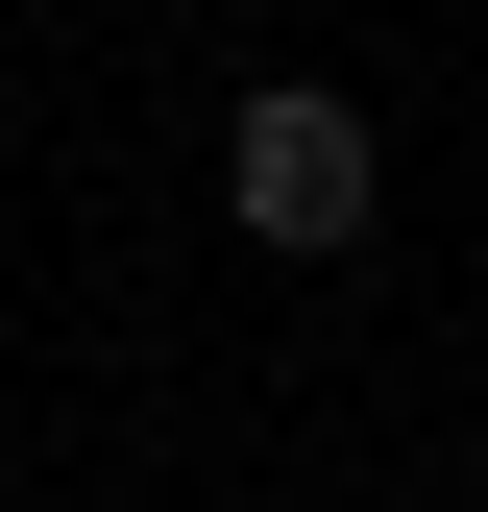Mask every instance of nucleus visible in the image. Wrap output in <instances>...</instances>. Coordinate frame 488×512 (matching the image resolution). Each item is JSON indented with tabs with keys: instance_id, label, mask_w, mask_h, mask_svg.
I'll list each match as a JSON object with an SVG mask.
<instances>
[{
	"instance_id": "1",
	"label": "nucleus",
	"mask_w": 488,
	"mask_h": 512,
	"mask_svg": "<svg viewBox=\"0 0 488 512\" xmlns=\"http://www.w3.org/2000/svg\"><path fill=\"white\" fill-rule=\"evenodd\" d=\"M220 196H244V244H366V98L342 74H269L220 122Z\"/></svg>"
}]
</instances>
